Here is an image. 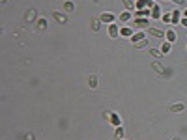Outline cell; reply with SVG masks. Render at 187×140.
<instances>
[{"label":"cell","mask_w":187,"mask_h":140,"mask_svg":"<svg viewBox=\"0 0 187 140\" xmlns=\"http://www.w3.org/2000/svg\"><path fill=\"white\" fill-rule=\"evenodd\" d=\"M109 36H110V38H118V36H120V28L116 26L114 23L109 24Z\"/></svg>","instance_id":"obj_5"},{"label":"cell","mask_w":187,"mask_h":140,"mask_svg":"<svg viewBox=\"0 0 187 140\" xmlns=\"http://www.w3.org/2000/svg\"><path fill=\"white\" fill-rule=\"evenodd\" d=\"M165 38H167V41H170V43H172V41H176V32L172 30V28H169V30L165 32Z\"/></svg>","instance_id":"obj_9"},{"label":"cell","mask_w":187,"mask_h":140,"mask_svg":"<svg viewBox=\"0 0 187 140\" xmlns=\"http://www.w3.org/2000/svg\"><path fill=\"white\" fill-rule=\"evenodd\" d=\"M170 49H172V43H170V41H165V43H161V52H163V54H169Z\"/></svg>","instance_id":"obj_12"},{"label":"cell","mask_w":187,"mask_h":140,"mask_svg":"<svg viewBox=\"0 0 187 140\" xmlns=\"http://www.w3.org/2000/svg\"><path fill=\"white\" fill-rule=\"evenodd\" d=\"M142 39H146V32H137L131 36V41L133 43H138V41H142Z\"/></svg>","instance_id":"obj_6"},{"label":"cell","mask_w":187,"mask_h":140,"mask_svg":"<svg viewBox=\"0 0 187 140\" xmlns=\"http://www.w3.org/2000/svg\"><path fill=\"white\" fill-rule=\"evenodd\" d=\"M123 136H126V131H123L122 127H116V131H114V138H116V140H123Z\"/></svg>","instance_id":"obj_11"},{"label":"cell","mask_w":187,"mask_h":140,"mask_svg":"<svg viewBox=\"0 0 187 140\" xmlns=\"http://www.w3.org/2000/svg\"><path fill=\"white\" fill-rule=\"evenodd\" d=\"M88 86L90 88H98V75H90L88 77Z\"/></svg>","instance_id":"obj_10"},{"label":"cell","mask_w":187,"mask_h":140,"mask_svg":"<svg viewBox=\"0 0 187 140\" xmlns=\"http://www.w3.org/2000/svg\"><path fill=\"white\" fill-rule=\"evenodd\" d=\"M52 19H56L58 23H62V24H66V23H67V17H66V15H62L60 11H52Z\"/></svg>","instance_id":"obj_7"},{"label":"cell","mask_w":187,"mask_h":140,"mask_svg":"<svg viewBox=\"0 0 187 140\" xmlns=\"http://www.w3.org/2000/svg\"><path fill=\"white\" fill-rule=\"evenodd\" d=\"M148 15H152V11H150V10H146V8L137 11V17H148Z\"/></svg>","instance_id":"obj_17"},{"label":"cell","mask_w":187,"mask_h":140,"mask_svg":"<svg viewBox=\"0 0 187 140\" xmlns=\"http://www.w3.org/2000/svg\"><path fill=\"white\" fill-rule=\"evenodd\" d=\"M172 2H174L176 6H183V4H185V0H172Z\"/></svg>","instance_id":"obj_27"},{"label":"cell","mask_w":187,"mask_h":140,"mask_svg":"<svg viewBox=\"0 0 187 140\" xmlns=\"http://www.w3.org/2000/svg\"><path fill=\"white\" fill-rule=\"evenodd\" d=\"M172 140H178V138H172Z\"/></svg>","instance_id":"obj_30"},{"label":"cell","mask_w":187,"mask_h":140,"mask_svg":"<svg viewBox=\"0 0 187 140\" xmlns=\"http://www.w3.org/2000/svg\"><path fill=\"white\" fill-rule=\"evenodd\" d=\"M163 21H165V23H170V21H172V15H169V13H167V15H163Z\"/></svg>","instance_id":"obj_26"},{"label":"cell","mask_w":187,"mask_h":140,"mask_svg":"<svg viewBox=\"0 0 187 140\" xmlns=\"http://www.w3.org/2000/svg\"><path fill=\"white\" fill-rule=\"evenodd\" d=\"M182 24H183V26L187 28V17H183V19H182Z\"/></svg>","instance_id":"obj_28"},{"label":"cell","mask_w":187,"mask_h":140,"mask_svg":"<svg viewBox=\"0 0 187 140\" xmlns=\"http://www.w3.org/2000/svg\"><path fill=\"white\" fill-rule=\"evenodd\" d=\"M172 21H174V23H178V21H180V11H178V10L172 13Z\"/></svg>","instance_id":"obj_23"},{"label":"cell","mask_w":187,"mask_h":140,"mask_svg":"<svg viewBox=\"0 0 187 140\" xmlns=\"http://www.w3.org/2000/svg\"><path fill=\"white\" fill-rule=\"evenodd\" d=\"M150 56H154V58H161L163 52H161V49H150Z\"/></svg>","instance_id":"obj_15"},{"label":"cell","mask_w":187,"mask_h":140,"mask_svg":"<svg viewBox=\"0 0 187 140\" xmlns=\"http://www.w3.org/2000/svg\"><path fill=\"white\" fill-rule=\"evenodd\" d=\"M99 21H101V23H107V24H112L114 23V15H112V13H101Z\"/></svg>","instance_id":"obj_4"},{"label":"cell","mask_w":187,"mask_h":140,"mask_svg":"<svg viewBox=\"0 0 187 140\" xmlns=\"http://www.w3.org/2000/svg\"><path fill=\"white\" fill-rule=\"evenodd\" d=\"M122 2H123V6L127 8V11H133V10H135V2H133V0H122Z\"/></svg>","instance_id":"obj_14"},{"label":"cell","mask_w":187,"mask_h":140,"mask_svg":"<svg viewBox=\"0 0 187 140\" xmlns=\"http://www.w3.org/2000/svg\"><path fill=\"white\" fill-rule=\"evenodd\" d=\"M148 45V39H142V41H138V43H133L135 49H142V47H146Z\"/></svg>","instance_id":"obj_19"},{"label":"cell","mask_w":187,"mask_h":140,"mask_svg":"<svg viewBox=\"0 0 187 140\" xmlns=\"http://www.w3.org/2000/svg\"><path fill=\"white\" fill-rule=\"evenodd\" d=\"M105 120H109L112 125H116V127H120V118H118V114H114V112H105Z\"/></svg>","instance_id":"obj_1"},{"label":"cell","mask_w":187,"mask_h":140,"mask_svg":"<svg viewBox=\"0 0 187 140\" xmlns=\"http://www.w3.org/2000/svg\"><path fill=\"white\" fill-rule=\"evenodd\" d=\"M170 110L172 112H183L185 110V105L183 103H172L170 105Z\"/></svg>","instance_id":"obj_8"},{"label":"cell","mask_w":187,"mask_h":140,"mask_svg":"<svg viewBox=\"0 0 187 140\" xmlns=\"http://www.w3.org/2000/svg\"><path fill=\"white\" fill-rule=\"evenodd\" d=\"M135 24H137L138 28H146V30H148V28H150V21L144 19V17H137V19H135Z\"/></svg>","instance_id":"obj_3"},{"label":"cell","mask_w":187,"mask_h":140,"mask_svg":"<svg viewBox=\"0 0 187 140\" xmlns=\"http://www.w3.org/2000/svg\"><path fill=\"white\" fill-rule=\"evenodd\" d=\"M34 17H36V10H30V11H28V15H26V21H32Z\"/></svg>","instance_id":"obj_21"},{"label":"cell","mask_w":187,"mask_h":140,"mask_svg":"<svg viewBox=\"0 0 187 140\" xmlns=\"http://www.w3.org/2000/svg\"><path fill=\"white\" fill-rule=\"evenodd\" d=\"M120 34H122V36H131V30L127 26H123V28H120Z\"/></svg>","instance_id":"obj_20"},{"label":"cell","mask_w":187,"mask_h":140,"mask_svg":"<svg viewBox=\"0 0 187 140\" xmlns=\"http://www.w3.org/2000/svg\"><path fill=\"white\" fill-rule=\"evenodd\" d=\"M92 28H94V30H99V19L92 21Z\"/></svg>","instance_id":"obj_24"},{"label":"cell","mask_w":187,"mask_h":140,"mask_svg":"<svg viewBox=\"0 0 187 140\" xmlns=\"http://www.w3.org/2000/svg\"><path fill=\"white\" fill-rule=\"evenodd\" d=\"M183 15H185V17H187V10H185V11H183Z\"/></svg>","instance_id":"obj_29"},{"label":"cell","mask_w":187,"mask_h":140,"mask_svg":"<svg viewBox=\"0 0 187 140\" xmlns=\"http://www.w3.org/2000/svg\"><path fill=\"white\" fill-rule=\"evenodd\" d=\"M154 69H155L157 73H163V71H165V69H163L161 66H159V64H154Z\"/></svg>","instance_id":"obj_25"},{"label":"cell","mask_w":187,"mask_h":140,"mask_svg":"<svg viewBox=\"0 0 187 140\" xmlns=\"http://www.w3.org/2000/svg\"><path fill=\"white\" fill-rule=\"evenodd\" d=\"M38 26H39V28H45V26H47V21H45L43 17H41V19H38Z\"/></svg>","instance_id":"obj_22"},{"label":"cell","mask_w":187,"mask_h":140,"mask_svg":"<svg viewBox=\"0 0 187 140\" xmlns=\"http://www.w3.org/2000/svg\"><path fill=\"white\" fill-rule=\"evenodd\" d=\"M64 10H66L67 13H71V11H75V4L71 2V0H66V2H64Z\"/></svg>","instance_id":"obj_13"},{"label":"cell","mask_w":187,"mask_h":140,"mask_svg":"<svg viewBox=\"0 0 187 140\" xmlns=\"http://www.w3.org/2000/svg\"><path fill=\"white\" fill-rule=\"evenodd\" d=\"M129 19H131V11H123L122 15H120V21H122V23H127Z\"/></svg>","instance_id":"obj_18"},{"label":"cell","mask_w":187,"mask_h":140,"mask_svg":"<svg viewBox=\"0 0 187 140\" xmlns=\"http://www.w3.org/2000/svg\"><path fill=\"white\" fill-rule=\"evenodd\" d=\"M152 17H154V19H161V10H159L157 6L152 8Z\"/></svg>","instance_id":"obj_16"},{"label":"cell","mask_w":187,"mask_h":140,"mask_svg":"<svg viewBox=\"0 0 187 140\" xmlns=\"http://www.w3.org/2000/svg\"><path fill=\"white\" fill-rule=\"evenodd\" d=\"M146 32L150 34V36H154V38H159V39H163V38H165V30H159V28H154V26H150Z\"/></svg>","instance_id":"obj_2"}]
</instances>
